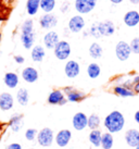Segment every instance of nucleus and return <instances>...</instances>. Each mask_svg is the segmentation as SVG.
<instances>
[{
	"label": "nucleus",
	"instance_id": "obj_1",
	"mask_svg": "<svg viewBox=\"0 0 139 149\" xmlns=\"http://www.w3.org/2000/svg\"><path fill=\"white\" fill-rule=\"evenodd\" d=\"M103 125L108 130L109 133H119L121 132L124 125H125V118L123 116L122 112L114 110L110 112L103 120Z\"/></svg>",
	"mask_w": 139,
	"mask_h": 149
},
{
	"label": "nucleus",
	"instance_id": "obj_2",
	"mask_svg": "<svg viewBox=\"0 0 139 149\" xmlns=\"http://www.w3.org/2000/svg\"><path fill=\"white\" fill-rule=\"evenodd\" d=\"M72 54V47L67 40H61L58 42L56 47L53 48L54 57L60 61H66Z\"/></svg>",
	"mask_w": 139,
	"mask_h": 149
},
{
	"label": "nucleus",
	"instance_id": "obj_3",
	"mask_svg": "<svg viewBox=\"0 0 139 149\" xmlns=\"http://www.w3.org/2000/svg\"><path fill=\"white\" fill-rule=\"evenodd\" d=\"M36 141L39 146L48 148L50 146H52L54 141V132L50 127L41 128L40 131H38Z\"/></svg>",
	"mask_w": 139,
	"mask_h": 149
},
{
	"label": "nucleus",
	"instance_id": "obj_4",
	"mask_svg": "<svg viewBox=\"0 0 139 149\" xmlns=\"http://www.w3.org/2000/svg\"><path fill=\"white\" fill-rule=\"evenodd\" d=\"M98 3V0H75L74 1V9L77 14L84 15L92 12Z\"/></svg>",
	"mask_w": 139,
	"mask_h": 149
},
{
	"label": "nucleus",
	"instance_id": "obj_5",
	"mask_svg": "<svg viewBox=\"0 0 139 149\" xmlns=\"http://www.w3.org/2000/svg\"><path fill=\"white\" fill-rule=\"evenodd\" d=\"M85 26H86V21L83 15L81 14H75L69 20V23H67V29L71 33L73 34H79L82 33L83 31L85 29Z\"/></svg>",
	"mask_w": 139,
	"mask_h": 149
},
{
	"label": "nucleus",
	"instance_id": "obj_6",
	"mask_svg": "<svg viewBox=\"0 0 139 149\" xmlns=\"http://www.w3.org/2000/svg\"><path fill=\"white\" fill-rule=\"evenodd\" d=\"M63 93L65 94L67 102H81L86 98V94L82 91H78L76 88L71 86H66L63 89Z\"/></svg>",
	"mask_w": 139,
	"mask_h": 149
},
{
	"label": "nucleus",
	"instance_id": "obj_7",
	"mask_svg": "<svg viewBox=\"0 0 139 149\" xmlns=\"http://www.w3.org/2000/svg\"><path fill=\"white\" fill-rule=\"evenodd\" d=\"M115 56L120 61H126L131 56V49L129 44L124 40H121L115 46Z\"/></svg>",
	"mask_w": 139,
	"mask_h": 149
},
{
	"label": "nucleus",
	"instance_id": "obj_8",
	"mask_svg": "<svg viewBox=\"0 0 139 149\" xmlns=\"http://www.w3.org/2000/svg\"><path fill=\"white\" fill-rule=\"evenodd\" d=\"M47 102L51 106H64L67 102V99L62 89H53L48 95Z\"/></svg>",
	"mask_w": 139,
	"mask_h": 149
},
{
	"label": "nucleus",
	"instance_id": "obj_9",
	"mask_svg": "<svg viewBox=\"0 0 139 149\" xmlns=\"http://www.w3.org/2000/svg\"><path fill=\"white\" fill-rule=\"evenodd\" d=\"M58 17L53 13H44L40 17H39V25L42 29H47L50 31L53 27H56L58 25Z\"/></svg>",
	"mask_w": 139,
	"mask_h": 149
},
{
	"label": "nucleus",
	"instance_id": "obj_10",
	"mask_svg": "<svg viewBox=\"0 0 139 149\" xmlns=\"http://www.w3.org/2000/svg\"><path fill=\"white\" fill-rule=\"evenodd\" d=\"M60 42V36L57 32H54L52 29L48 31L47 33L44 35L42 37V42H44V47L48 50H53L58 42Z\"/></svg>",
	"mask_w": 139,
	"mask_h": 149
},
{
	"label": "nucleus",
	"instance_id": "obj_11",
	"mask_svg": "<svg viewBox=\"0 0 139 149\" xmlns=\"http://www.w3.org/2000/svg\"><path fill=\"white\" fill-rule=\"evenodd\" d=\"M81 73V65L76 60H67L64 65V74L69 79H76Z\"/></svg>",
	"mask_w": 139,
	"mask_h": 149
},
{
	"label": "nucleus",
	"instance_id": "obj_12",
	"mask_svg": "<svg viewBox=\"0 0 139 149\" xmlns=\"http://www.w3.org/2000/svg\"><path fill=\"white\" fill-rule=\"evenodd\" d=\"M21 76H22L24 82L28 84H33L35 82H37L38 79H39V72L34 66H26L22 70Z\"/></svg>",
	"mask_w": 139,
	"mask_h": 149
},
{
	"label": "nucleus",
	"instance_id": "obj_13",
	"mask_svg": "<svg viewBox=\"0 0 139 149\" xmlns=\"http://www.w3.org/2000/svg\"><path fill=\"white\" fill-rule=\"evenodd\" d=\"M14 107V97L11 93L3 91L0 94V110L3 112L10 111Z\"/></svg>",
	"mask_w": 139,
	"mask_h": 149
},
{
	"label": "nucleus",
	"instance_id": "obj_14",
	"mask_svg": "<svg viewBox=\"0 0 139 149\" xmlns=\"http://www.w3.org/2000/svg\"><path fill=\"white\" fill-rule=\"evenodd\" d=\"M72 139V132L70 130H60L59 132L54 135V141L59 147H66L70 144Z\"/></svg>",
	"mask_w": 139,
	"mask_h": 149
},
{
	"label": "nucleus",
	"instance_id": "obj_15",
	"mask_svg": "<svg viewBox=\"0 0 139 149\" xmlns=\"http://www.w3.org/2000/svg\"><path fill=\"white\" fill-rule=\"evenodd\" d=\"M88 116L84 112H77L72 118V125L76 131H84L87 127Z\"/></svg>",
	"mask_w": 139,
	"mask_h": 149
},
{
	"label": "nucleus",
	"instance_id": "obj_16",
	"mask_svg": "<svg viewBox=\"0 0 139 149\" xmlns=\"http://www.w3.org/2000/svg\"><path fill=\"white\" fill-rule=\"evenodd\" d=\"M98 29L101 37H110L115 33V24L110 20L98 22Z\"/></svg>",
	"mask_w": 139,
	"mask_h": 149
},
{
	"label": "nucleus",
	"instance_id": "obj_17",
	"mask_svg": "<svg viewBox=\"0 0 139 149\" xmlns=\"http://www.w3.org/2000/svg\"><path fill=\"white\" fill-rule=\"evenodd\" d=\"M123 22L127 27H136L139 25V11L137 10H129L127 11L124 17Z\"/></svg>",
	"mask_w": 139,
	"mask_h": 149
},
{
	"label": "nucleus",
	"instance_id": "obj_18",
	"mask_svg": "<svg viewBox=\"0 0 139 149\" xmlns=\"http://www.w3.org/2000/svg\"><path fill=\"white\" fill-rule=\"evenodd\" d=\"M9 127L13 133H17L23 127V116L20 113H14L9 119Z\"/></svg>",
	"mask_w": 139,
	"mask_h": 149
},
{
	"label": "nucleus",
	"instance_id": "obj_19",
	"mask_svg": "<svg viewBox=\"0 0 139 149\" xmlns=\"http://www.w3.org/2000/svg\"><path fill=\"white\" fill-rule=\"evenodd\" d=\"M3 83L8 88L14 89L20 83V76L15 72H7L3 76Z\"/></svg>",
	"mask_w": 139,
	"mask_h": 149
},
{
	"label": "nucleus",
	"instance_id": "obj_20",
	"mask_svg": "<svg viewBox=\"0 0 139 149\" xmlns=\"http://www.w3.org/2000/svg\"><path fill=\"white\" fill-rule=\"evenodd\" d=\"M46 57V48L41 45H35L31 49V58L34 62L39 63L44 61Z\"/></svg>",
	"mask_w": 139,
	"mask_h": 149
},
{
	"label": "nucleus",
	"instance_id": "obj_21",
	"mask_svg": "<svg viewBox=\"0 0 139 149\" xmlns=\"http://www.w3.org/2000/svg\"><path fill=\"white\" fill-rule=\"evenodd\" d=\"M125 141L129 147L135 148L139 144V131L136 128H131L125 133Z\"/></svg>",
	"mask_w": 139,
	"mask_h": 149
},
{
	"label": "nucleus",
	"instance_id": "obj_22",
	"mask_svg": "<svg viewBox=\"0 0 139 149\" xmlns=\"http://www.w3.org/2000/svg\"><path fill=\"white\" fill-rule=\"evenodd\" d=\"M20 39L22 45L26 50H31L35 46V39H36V34L35 32L27 34H21Z\"/></svg>",
	"mask_w": 139,
	"mask_h": 149
},
{
	"label": "nucleus",
	"instance_id": "obj_23",
	"mask_svg": "<svg viewBox=\"0 0 139 149\" xmlns=\"http://www.w3.org/2000/svg\"><path fill=\"white\" fill-rule=\"evenodd\" d=\"M25 10L29 17L37 15L38 11L40 10V0H26Z\"/></svg>",
	"mask_w": 139,
	"mask_h": 149
},
{
	"label": "nucleus",
	"instance_id": "obj_24",
	"mask_svg": "<svg viewBox=\"0 0 139 149\" xmlns=\"http://www.w3.org/2000/svg\"><path fill=\"white\" fill-rule=\"evenodd\" d=\"M15 99H17V104L22 106V107H25V106H27L29 102V93L28 91L24 88V87H22L20 89H17V95H15Z\"/></svg>",
	"mask_w": 139,
	"mask_h": 149
},
{
	"label": "nucleus",
	"instance_id": "obj_25",
	"mask_svg": "<svg viewBox=\"0 0 139 149\" xmlns=\"http://www.w3.org/2000/svg\"><path fill=\"white\" fill-rule=\"evenodd\" d=\"M113 93L119 97H123V98H127V97H133L135 95L134 91L131 88L124 86V85H116L113 87Z\"/></svg>",
	"mask_w": 139,
	"mask_h": 149
},
{
	"label": "nucleus",
	"instance_id": "obj_26",
	"mask_svg": "<svg viewBox=\"0 0 139 149\" xmlns=\"http://www.w3.org/2000/svg\"><path fill=\"white\" fill-rule=\"evenodd\" d=\"M88 54L92 59L97 60L100 59L103 54V48L101 47V45L99 42H92L89 46V49H88Z\"/></svg>",
	"mask_w": 139,
	"mask_h": 149
},
{
	"label": "nucleus",
	"instance_id": "obj_27",
	"mask_svg": "<svg viewBox=\"0 0 139 149\" xmlns=\"http://www.w3.org/2000/svg\"><path fill=\"white\" fill-rule=\"evenodd\" d=\"M86 72L89 79H98L99 76H100V74H101V68H100V65H99L98 63L91 62L87 66Z\"/></svg>",
	"mask_w": 139,
	"mask_h": 149
},
{
	"label": "nucleus",
	"instance_id": "obj_28",
	"mask_svg": "<svg viewBox=\"0 0 139 149\" xmlns=\"http://www.w3.org/2000/svg\"><path fill=\"white\" fill-rule=\"evenodd\" d=\"M101 137H102V132L100 130H91V132L89 133V136H88V139H89L90 144L95 147H100L101 145Z\"/></svg>",
	"mask_w": 139,
	"mask_h": 149
},
{
	"label": "nucleus",
	"instance_id": "obj_29",
	"mask_svg": "<svg viewBox=\"0 0 139 149\" xmlns=\"http://www.w3.org/2000/svg\"><path fill=\"white\" fill-rule=\"evenodd\" d=\"M57 7V0H40V10L44 13H52Z\"/></svg>",
	"mask_w": 139,
	"mask_h": 149
},
{
	"label": "nucleus",
	"instance_id": "obj_30",
	"mask_svg": "<svg viewBox=\"0 0 139 149\" xmlns=\"http://www.w3.org/2000/svg\"><path fill=\"white\" fill-rule=\"evenodd\" d=\"M114 144V138L111 133H102V137H101V147L102 149H112Z\"/></svg>",
	"mask_w": 139,
	"mask_h": 149
},
{
	"label": "nucleus",
	"instance_id": "obj_31",
	"mask_svg": "<svg viewBox=\"0 0 139 149\" xmlns=\"http://www.w3.org/2000/svg\"><path fill=\"white\" fill-rule=\"evenodd\" d=\"M101 124V119L98 114L92 113L88 116V123H87V127H89L90 130H98L99 126Z\"/></svg>",
	"mask_w": 139,
	"mask_h": 149
},
{
	"label": "nucleus",
	"instance_id": "obj_32",
	"mask_svg": "<svg viewBox=\"0 0 139 149\" xmlns=\"http://www.w3.org/2000/svg\"><path fill=\"white\" fill-rule=\"evenodd\" d=\"M34 32V21L33 19H26L21 25V34H27Z\"/></svg>",
	"mask_w": 139,
	"mask_h": 149
},
{
	"label": "nucleus",
	"instance_id": "obj_33",
	"mask_svg": "<svg viewBox=\"0 0 139 149\" xmlns=\"http://www.w3.org/2000/svg\"><path fill=\"white\" fill-rule=\"evenodd\" d=\"M89 35L91 37L96 38V39L101 38V35H100V32H99V29H98V22L94 23L89 27Z\"/></svg>",
	"mask_w": 139,
	"mask_h": 149
},
{
	"label": "nucleus",
	"instance_id": "obj_34",
	"mask_svg": "<svg viewBox=\"0 0 139 149\" xmlns=\"http://www.w3.org/2000/svg\"><path fill=\"white\" fill-rule=\"evenodd\" d=\"M37 134H38V131L36 128H27L25 132V138L28 141H33L36 139Z\"/></svg>",
	"mask_w": 139,
	"mask_h": 149
},
{
	"label": "nucleus",
	"instance_id": "obj_35",
	"mask_svg": "<svg viewBox=\"0 0 139 149\" xmlns=\"http://www.w3.org/2000/svg\"><path fill=\"white\" fill-rule=\"evenodd\" d=\"M131 49V54H139V37H135L131 39V42H129Z\"/></svg>",
	"mask_w": 139,
	"mask_h": 149
},
{
	"label": "nucleus",
	"instance_id": "obj_36",
	"mask_svg": "<svg viewBox=\"0 0 139 149\" xmlns=\"http://www.w3.org/2000/svg\"><path fill=\"white\" fill-rule=\"evenodd\" d=\"M70 8H71V3H70L69 1H64V2L61 4V7H60V12H62V13L69 12Z\"/></svg>",
	"mask_w": 139,
	"mask_h": 149
},
{
	"label": "nucleus",
	"instance_id": "obj_37",
	"mask_svg": "<svg viewBox=\"0 0 139 149\" xmlns=\"http://www.w3.org/2000/svg\"><path fill=\"white\" fill-rule=\"evenodd\" d=\"M13 60L15 61V63L17 64H23L25 62V58L23 56H21V54H15L14 57H13Z\"/></svg>",
	"mask_w": 139,
	"mask_h": 149
},
{
	"label": "nucleus",
	"instance_id": "obj_38",
	"mask_svg": "<svg viewBox=\"0 0 139 149\" xmlns=\"http://www.w3.org/2000/svg\"><path fill=\"white\" fill-rule=\"evenodd\" d=\"M6 149H23L22 148V145L19 144V143H11V144H9Z\"/></svg>",
	"mask_w": 139,
	"mask_h": 149
},
{
	"label": "nucleus",
	"instance_id": "obj_39",
	"mask_svg": "<svg viewBox=\"0 0 139 149\" xmlns=\"http://www.w3.org/2000/svg\"><path fill=\"white\" fill-rule=\"evenodd\" d=\"M133 91H134L135 94H139V83L135 84V85L133 86Z\"/></svg>",
	"mask_w": 139,
	"mask_h": 149
},
{
	"label": "nucleus",
	"instance_id": "obj_40",
	"mask_svg": "<svg viewBox=\"0 0 139 149\" xmlns=\"http://www.w3.org/2000/svg\"><path fill=\"white\" fill-rule=\"evenodd\" d=\"M131 83H133V86H134L135 84L139 83V75H136V76H134V79H131Z\"/></svg>",
	"mask_w": 139,
	"mask_h": 149
},
{
	"label": "nucleus",
	"instance_id": "obj_41",
	"mask_svg": "<svg viewBox=\"0 0 139 149\" xmlns=\"http://www.w3.org/2000/svg\"><path fill=\"white\" fill-rule=\"evenodd\" d=\"M134 119H135V122L137 124H139V110L135 112V116H134Z\"/></svg>",
	"mask_w": 139,
	"mask_h": 149
},
{
	"label": "nucleus",
	"instance_id": "obj_42",
	"mask_svg": "<svg viewBox=\"0 0 139 149\" xmlns=\"http://www.w3.org/2000/svg\"><path fill=\"white\" fill-rule=\"evenodd\" d=\"M111 3L112 4H120V3H122L124 0H109Z\"/></svg>",
	"mask_w": 139,
	"mask_h": 149
},
{
	"label": "nucleus",
	"instance_id": "obj_43",
	"mask_svg": "<svg viewBox=\"0 0 139 149\" xmlns=\"http://www.w3.org/2000/svg\"><path fill=\"white\" fill-rule=\"evenodd\" d=\"M89 35V29H84L83 31V37H88Z\"/></svg>",
	"mask_w": 139,
	"mask_h": 149
},
{
	"label": "nucleus",
	"instance_id": "obj_44",
	"mask_svg": "<svg viewBox=\"0 0 139 149\" xmlns=\"http://www.w3.org/2000/svg\"><path fill=\"white\" fill-rule=\"evenodd\" d=\"M128 2L131 4H139V0H128Z\"/></svg>",
	"mask_w": 139,
	"mask_h": 149
},
{
	"label": "nucleus",
	"instance_id": "obj_45",
	"mask_svg": "<svg viewBox=\"0 0 139 149\" xmlns=\"http://www.w3.org/2000/svg\"><path fill=\"white\" fill-rule=\"evenodd\" d=\"M12 1L13 0H4V2H6V3H11Z\"/></svg>",
	"mask_w": 139,
	"mask_h": 149
},
{
	"label": "nucleus",
	"instance_id": "obj_46",
	"mask_svg": "<svg viewBox=\"0 0 139 149\" xmlns=\"http://www.w3.org/2000/svg\"><path fill=\"white\" fill-rule=\"evenodd\" d=\"M1 40H2V34L0 32V44H1Z\"/></svg>",
	"mask_w": 139,
	"mask_h": 149
},
{
	"label": "nucleus",
	"instance_id": "obj_47",
	"mask_svg": "<svg viewBox=\"0 0 139 149\" xmlns=\"http://www.w3.org/2000/svg\"><path fill=\"white\" fill-rule=\"evenodd\" d=\"M135 149H139V144H138V145H137V146H136Z\"/></svg>",
	"mask_w": 139,
	"mask_h": 149
},
{
	"label": "nucleus",
	"instance_id": "obj_48",
	"mask_svg": "<svg viewBox=\"0 0 139 149\" xmlns=\"http://www.w3.org/2000/svg\"><path fill=\"white\" fill-rule=\"evenodd\" d=\"M31 149H35V148H31Z\"/></svg>",
	"mask_w": 139,
	"mask_h": 149
}]
</instances>
